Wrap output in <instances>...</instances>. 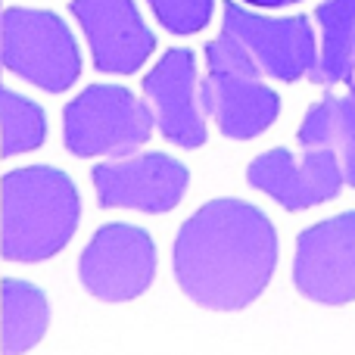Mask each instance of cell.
Here are the masks:
<instances>
[{"mask_svg": "<svg viewBox=\"0 0 355 355\" xmlns=\"http://www.w3.org/2000/svg\"><path fill=\"white\" fill-rule=\"evenodd\" d=\"M172 268L196 306L240 312L271 284L277 268V231L252 202L234 196L209 200L178 231Z\"/></svg>", "mask_w": 355, "mask_h": 355, "instance_id": "6da1fadb", "label": "cell"}, {"mask_svg": "<svg viewBox=\"0 0 355 355\" xmlns=\"http://www.w3.org/2000/svg\"><path fill=\"white\" fill-rule=\"evenodd\" d=\"M81 221L75 181L53 166L12 168L0 181V252L35 265L66 250Z\"/></svg>", "mask_w": 355, "mask_h": 355, "instance_id": "7a4b0ae2", "label": "cell"}, {"mask_svg": "<svg viewBox=\"0 0 355 355\" xmlns=\"http://www.w3.org/2000/svg\"><path fill=\"white\" fill-rule=\"evenodd\" d=\"M206 75L200 81L202 112L212 116L218 131L231 141H252L275 125L281 97L265 85L262 69L234 35L221 31L202 47Z\"/></svg>", "mask_w": 355, "mask_h": 355, "instance_id": "3957f363", "label": "cell"}, {"mask_svg": "<svg viewBox=\"0 0 355 355\" xmlns=\"http://www.w3.org/2000/svg\"><path fill=\"white\" fill-rule=\"evenodd\" d=\"M153 110L135 91L119 85H91L62 110V144L78 159H125L150 144Z\"/></svg>", "mask_w": 355, "mask_h": 355, "instance_id": "277c9868", "label": "cell"}, {"mask_svg": "<svg viewBox=\"0 0 355 355\" xmlns=\"http://www.w3.org/2000/svg\"><path fill=\"white\" fill-rule=\"evenodd\" d=\"M0 60L16 78L62 94L81 78V50L69 22L50 10L10 6L0 16Z\"/></svg>", "mask_w": 355, "mask_h": 355, "instance_id": "5b68a950", "label": "cell"}, {"mask_svg": "<svg viewBox=\"0 0 355 355\" xmlns=\"http://www.w3.org/2000/svg\"><path fill=\"white\" fill-rule=\"evenodd\" d=\"M81 284L103 302H128L156 277V243L144 227L110 221L97 227L78 259Z\"/></svg>", "mask_w": 355, "mask_h": 355, "instance_id": "8992f818", "label": "cell"}, {"mask_svg": "<svg viewBox=\"0 0 355 355\" xmlns=\"http://www.w3.org/2000/svg\"><path fill=\"white\" fill-rule=\"evenodd\" d=\"M221 31L234 35L256 60L265 78L293 85L309 78L318 66V44L309 16H259L240 6L237 0L221 3Z\"/></svg>", "mask_w": 355, "mask_h": 355, "instance_id": "52a82bcc", "label": "cell"}, {"mask_svg": "<svg viewBox=\"0 0 355 355\" xmlns=\"http://www.w3.org/2000/svg\"><path fill=\"white\" fill-rule=\"evenodd\" d=\"M91 181L100 209H137L147 215H162L184 200L190 172L168 153L147 150L125 159L97 162L91 168Z\"/></svg>", "mask_w": 355, "mask_h": 355, "instance_id": "ba28073f", "label": "cell"}, {"mask_svg": "<svg viewBox=\"0 0 355 355\" xmlns=\"http://www.w3.org/2000/svg\"><path fill=\"white\" fill-rule=\"evenodd\" d=\"M293 284L321 306L355 302V212L324 218L300 231Z\"/></svg>", "mask_w": 355, "mask_h": 355, "instance_id": "9c48e42d", "label": "cell"}, {"mask_svg": "<svg viewBox=\"0 0 355 355\" xmlns=\"http://www.w3.org/2000/svg\"><path fill=\"white\" fill-rule=\"evenodd\" d=\"M144 97L168 144L184 150H200L206 144L209 131L196 81V53L190 47L162 53V60L144 75Z\"/></svg>", "mask_w": 355, "mask_h": 355, "instance_id": "30bf717a", "label": "cell"}, {"mask_svg": "<svg viewBox=\"0 0 355 355\" xmlns=\"http://www.w3.org/2000/svg\"><path fill=\"white\" fill-rule=\"evenodd\" d=\"M250 187L268 193L287 212L321 206L337 200L343 190V168L331 150H302L300 156L287 147H275L256 156L246 168Z\"/></svg>", "mask_w": 355, "mask_h": 355, "instance_id": "8fae6325", "label": "cell"}, {"mask_svg": "<svg viewBox=\"0 0 355 355\" xmlns=\"http://www.w3.org/2000/svg\"><path fill=\"white\" fill-rule=\"evenodd\" d=\"M69 10L85 31L97 72L135 75L156 50V35L135 0H72Z\"/></svg>", "mask_w": 355, "mask_h": 355, "instance_id": "7c38bea8", "label": "cell"}, {"mask_svg": "<svg viewBox=\"0 0 355 355\" xmlns=\"http://www.w3.org/2000/svg\"><path fill=\"white\" fill-rule=\"evenodd\" d=\"M296 141L302 150H331L343 168V181L355 187V100L324 94L306 112Z\"/></svg>", "mask_w": 355, "mask_h": 355, "instance_id": "4fadbf2b", "label": "cell"}, {"mask_svg": "<svg viewBox=\"0 0 355 355\" xmlns=\"http://www.w3.org/2000/svg\"><path fill=\"white\" fill-rule=\"evenodd\" d=\"M321 28L318 66L309 75L312 85H337L352 75L355 66V0H324L315 6Z\"/></svg>", "mask_w": 355, "mask_h": 355, "instance_id": "5bb4252c", "label": "cell"}, {"mask_svg": "<svg viewBox=\"0 0 355 355\" xmlns=\"http://www.w3.org/2000/svg\"><path fill=\"white\" fill-rule=\"evenodd\" d=\"M0 300H3V355H19L37 343L50 324V302L41 287L28 281H16L6 277L0 287Z\"/></svg>", "mask_w": 355, "mask_h": 355, "instance_id": "9a60e30c", "label": "cell"}, {"mask_svg": "<svg viewBox=\"0 0 355 355\" xmlns=\"http://www.w3.org/2000/svg\"><path fill=\"white\" fill-rule=\"evenodd\" d=\"M3 16V6H0ZM3 69V60H0ZM47 137V116L44 110L28 97H19L16 91L3 87L0 81V156L10 159L19 153H31L37 150Z\"/></svg>", "mask_w": 355, "mask_h": 355, "instance_id": "2e32d148", "label": "cell"}, {"mask_svg": "<svg viewBox=\"0 0 355 355\" xmlns=\"http://www.w3.org/2000/svg\"><path fill=\"white\" fill-rule=\"evenodd\" d=\"M156 22L172 35H196L209 25L215 10V0H147Z\"/></svg>", "mask_w": 355, "mask_h": 355, "instance_id": "e0dca14e", "label": "cell"}, {"mask_svg": "<svg viewBox=\"0 0 355 355\" xmlns=\"http://www.w3.org/2000/svg\"><path fill=\"white\" fill-rule=\"evenodd\" d=\"M243 3H252V6H265V10H281V6L300 3V0H243Z\"/></svg>", "mask_w": 355, "mask_h": 355, "instance_id": "ac0fdd59", "label": "cell"}, {"mask_svg": "<svg viewBox=\"0 0 355 355\" xmlns=\"http://www.w3.org/2000/svg\"><path fill=\"white\" fill-rule=\"evenodd\" d=\"M346 85H349V97L355 100V66H352V75L346 78Z\"/></svg>", "mask_w": 355, "mask_h": 355, "instance_id": "d6986e66", "label": "cell"}]
</instances>
